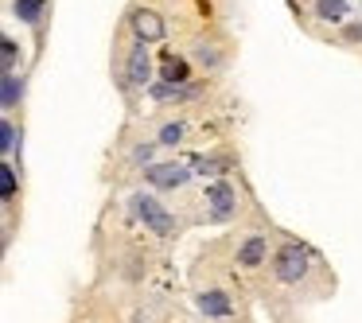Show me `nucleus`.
<instances>
[{
    "label": "nucleus",
    "mask_w": 362,
    "mask_h": 323,
    "mask_svg": "<svg viewBox=\"0 0 362 323\" xmlns=\"http://www.w3.org/2000/svg\"><path fill=\"white\" fill-rule=\"evenodd\" d=\"M0 180H4V183H0V191H4V195H12V191H16V172H12L8 164H4V172H0Z\"/></svg>",
    "instance_id": "nucleus-12"
},
{
    "label": "nucleus",
    "mask_w": 362,
    "mask_h": 323,
    "mask_svg": "<svg viewBox=\"0 0 362 323\" xmlns=\"http://www.w3.org/2000/svg\"><path fill=\"white\" fill-rule=\"evenodd\" d=\"M133 214L141 222H148L156 234H172V218H168V211L152 195H133Z\"/></svg>",
    "instance_id": "nucleus-2"
},
{
    "label": "nucleus",
    "mask_w": 362,
    "mask_h": 323,
    "mask_svg": "<svg viewBox=\"0 0 362 323\" xmlns=\"http://www.w3.org/2000/svg\"><path fill=\"white\" fill-rule=\"evenodd\" d=\"M199 312L203 315H226L230 312L226 292H203V296H199Z\"/></svg>",
    "instance_id": "nucleus-6"
},
{
    "label": "nucleus",
    "mask_w": 362,
    "mask_h": 323,
    "mask_svg": "<svg viewBox=\"0 0 362 323\" xmlns=\"http://www.w3.org/2000/svg\"><path fill=\"white\" fill-rule=\"evenodd\" d=\"M148 51H144V47H136L133 51V59H129V78H133V82H144V78H148Z\"/></svg>",
    "instance_id": "nucleus-7"
},
{
    "label": "nucleus",
    "mask_w": 362,
    "mask_h": 323,
    "mask_svg": "<svg viewBox=\"0 0 362 323\" xmlns=\"http://www.w3.org/2000/svg\"><path fill=\"white\" fill-rule=\"evenodd\" d=\"M40 12H43V0H16V16L20 20H40Z\"/></svg>",
    "instance_id": "nucleus-9"
},
{
    "label": "nucleus",
    "mask_w": 362,
    "mask_h": 323,
    "mask_svg": "<svg viewBox=\"0 0 362 323\" xmlns=\"http://www.w3.org/2000/svg\"><path fill=\"white\" fill-rule=\"evenodd\" d=\"M206 206H211V218H230V214H234V187H230V183H211V187H206Z\"/></svg>",
    "instance_id": "nucleus-3"
},
{
    "label": "nucleus",
    "mask_w": 362,
    "mask_h": 323,
    "mask_svg": "<svg viewBox=\"0 0 362 323\" xmlns=\"http://www.w3.org/2000/svg\"><path fill=\"white\" fill-rule=\"evenodd\" d=\"M261 257H265V237H250L242 245V265H257Z\"/></svg>",
    "instance_id": "nucleus-8"
},
{
    "label": "nucleus",
    "mask_w": 362,
    "mask_h": 323,
    "mask_svg": "<svg viewBox=\"0 0 362 323\" xmlns=\"http://www.w3.org/2000/svg\"><path fill=\"white\" fill-rule=\"evenodd\" d=\"M136 35H141V40H160V35H164V20L156 16V12H136Z\"/></svg>",
    "instance_id": "nucleus-5"
},
{
    "label": "nucleus",
    "mask_w": 362,
    "mask_h": 323,
    "mask_svg": "<svg viewBox=\"0 0 362 323\" xmlns=\"http://www.w3.org/2000/svg\"><path fill=\"white\" fill-rule=\"evenodd\" d=\"M16 90H20V82H16V78H4V105L16 102Z\"/></svg>",
    "instance_id": "nucleus-13"
},
{
    "label": "nucleus",
    "mask_w": 362,
    "mask_h": 323,
    "mask_svg": "<svg viewBox=\"0 0 362 323\" xmlns=\"http://www.w3.org/2000/svg\"><path fill=\"white\" fill-rule=\"evenodd\" d=\"M4 152H12V125L4 121Z\"/></svg>",
    "instance_id": "nucleus-15"
},
{
    "label": "nucleus",
    "mask_w": 362,
    "mask_h": 323,
    "mask_svg": "<svg viewBox=\"0 0 362 323\" xmlns=\"http://www.w3.org/2000/svg\"><path fill=\"white\" fill-rule=\"evenodd\" d=\"M180 136H183V125H168V129H164V133H160V141H168V144H175V141H180Z\"/></svg>",
    "instance_id": "nucleus-14"
},
{
    "label": "nucleus",
    "mask_w": 362,
    "mask_h": 323,
    "mask_svg": "<svg viewBox=\"0 0 362 323\" xmlns=\"http://www.w3.org/2000/svg\"><path fill=\"white\" fill-rule=\"evenodd\" d=\"M346 12V0H320V16L323 20H339Z\"/></svg>",
    "instance_id": "nucleus-10"
},
{
    "label": "nucleus",
    "mask_w": 362,
    "mask_h": 323,
    "mask_svg": "<svg viewBox=\"0 0 362 323\" xmlns=\"http://www.w3.org/2000/svg\"><path fill=\"white\" fill-rule=\"evenodd\" d=\"M164 74H168V78H175V82H180V78H187V63L172 55V59L164 63Z\"/></svg>",
    "instance_id": "nucleus-11"
},
{
    "label": "nucleus",
    "mask_w": 362,
    "mask_h": 323,
    "mask_svg": "<svg viewBox=\"0 0 362 323\" xmlns=\"http://www.w3.org/2000/svg\"><path fill=\"white\" fill-rule=\"evenodd\" d=\"M308 273V249L300 242H284L276 253V276L281 281H300Z\"/></svg>",
    "instance_id": "nucleus-1"
},
{
    "label": "nucleus",
    "mask_w": 362,
    "mask_h": 323,
    "mask_svg": "<svg viewBox=\"0 0 362 323\" xmlns=\"http://www.w3.org/2000/svg\"><path fill=\"white\" fill-rule=\"evenodd\" d=\"M187 180H191L187 164H152L148 168V183H156V187H183Z\"/></svg>",
    "instance_id": "nucleus-4"
}]
</instances>
